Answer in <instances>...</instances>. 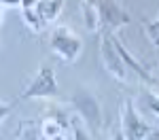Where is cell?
Instances as JSON below:
<instances>
[{
  "mask_svg": "<svg viewBox=\"0 0 159 140\" xmlns=\"http://www.w3.org/2000/svg\"><path fill=\"white\" fill-rule=\"evenodd\" d=\"M72 111L79 115V119L85 123V127L89 129L91 136H98L104 125V115H102V104H100L98 96L91 89H76L72 91V96L68 98Z\"/></svg>",
  "mask_w": 159,
  "mask_h": 140,
  "instance_id": "6da1fadb",
  "label": "cell"
},
{
  "mask_svg": "<svg viewBox=\"0 0 159 140\" xmlns=\"http://www.w3.org/2000/svg\"><path fill=\"white\" fill-rule=\"evenodd\" d=\"M49 47L64 62L74 64L79 60L81 51H83V40L68 28H55L49 36Z\"/></svg>",
  "mask_w": 159,
  "mask_h": 140,
  "instance_id": "7a4b0ae2",
  "label": "cell"
},
{
  "mask_svg": "<svg viewBox=\"0 0 159 140\" xmlns=\"http://www.w3.org/2000/svg\"><path fill=\"white\" fill-rule=\"evenodd\" d=\"M57 79H55V70L51 66H40L36 76L32 79V83L21 91L19 100H32V98H53L57 96ZM17 100V102H19Z\"/></svg>",
  "mask_w": 159,
  "mask_h": 140,
  "instance_id": "3957f363",
  "label": "cell"
},
{
  "mask_svg": "<svg viewBox=\"0 0 159 140\" xmlns=\"http://www.w3.org/2000/svg\"><path fill=\"white\" fill-rule=\"evenodd\" d=\"M96 11H98V21H100V32H115L121 25L132 24L129 13L123 11L115 0H93Z\"/></svg>",
  "mask_w": 159,
  "mask_h": 140,
  "instance_id": "277c9868",
  "label": "cell"
},
{
  "mask_svg": "<svg viewBox=\"0 0 159 140\" xmlns=\"http://www.w3.org/2000/svg\"><path fill=\"white\" fill-rule=\"evenodd\" d=\"M100 57H102L104 68L117 81H121V83L127 81V66L121 60L119 51H117L115 43H112V32H102V38H100Z\"/></svg>",
  "mask_w": 159,
  "mask_h": 140,
  "instance_id": "5b68a950",
  "label": "cell"
},
{
  "mask_svg": "<svg viewBox=\"0 0 159 140\" xmlns=\"http://www.w3.org/2000/svg\"><path fill=\"white\" fill-rule=\"evenodd\" d=\"M148 129L151 125L136 111V104L132 100H125L121 113V134L125 136V140H144Z\"/></svg>",
  "mask_w": 159,
  "mask_h": 140,
  "instance_id": "8992f818",
  "label": "cell"
},
{
  "mask_svg": "<svg viewBox=\"0 0 159 140\" xmlns=\"http://www.w3.org/2000/svg\"><path fill=\"white\" fill-rule=\"evenodd\" d=\"M112 43H115V47H117V51H119L121 60L125 62V66H127V68H132V70L136 72V76H138V79H142V81H144L147 85H159L157 81L153 79V75H151L147 68H144V66L138 62V60H136V57L132 55V53H129V51L123 47V43H121V40H119L117 36H115V34H112Z\"/></svg>",
  "mask_w": 159,
  "mask_h": 140,
  "instance_id": "52a82bcc",
  "label": "cell"
},
{
  "mask_svg": "<svg viewBox=\"0 0 159 140\" xmlns=\"http://www.w3.org/2000/svg\"><path fill=\"white\" fill-rule=\"evenodd\" d=\"M61 7H64V0H36V13L43 17L45 24H51L57 19Z\"/></svg>",
  "mask_w": 159,
  "mask_h": 140,
  "instance_id": "ba28073f",
  "label": "cell"
},
{
  "mask_svg": "<svg viewBox=\"0 0 159 140\" xmlns=\"http://www.w3.org/2000/svg\"><path fill=\"white\" fill-rule=\"evenodd\" d=\"M21 9V19L25 21V25L32 30V32H43V28H45V21H43V17L36 13V7H19Z\"/></svg>",
  "mask_w": 159,
  "mask_h": 140,
  "instance_id": "9c48e42d",
  "label": "cell"
},
{
  "mask_svg": "<svg viewBox=\"0 0 159 140\" xmlns=\"http://www.w3.org/2000/svg\"><path fill=\"white\" fill-rule=\"evenodd\" d=\"M83 17H85V25L89 32H98L100 30V21H98V11L93 2L83 0Z\"/></svg>",
  "mask_w": 159,
  "mask_h": 140,
  "instance_id": "30bf717a",
  "label": "cell"
},
{
  "mask_svg": "<svg viewBox=\"0 0 159 140\" xmlns=\"http://www.w3.org/2000/svg\"><path fill=\"white\" fill-rule=\"evenodd\" d=\"M140 104H142V108H144V111H148L151 115L159 117V96H157V93H151V91L142 93Z\"/></svg>",
  "mask_w": 159,
  "mask_h": 140,
  "instance_id": "8fae6325",
  "label": "cell"
},
{
  "mask_svg": "<svg viewBox=\"0 0 159 140\" xmlns=\"http://www.w3.org/2000/svg\"><path fill=\"white\" fill-rule=\"evenodd\" d=\"M144 32H147L148 40L159 49V17L155 21H144Z\"/></svg>",
  "mask_w": 159,
  "mask_h": 140,
  "instance_id": "7c38bea8",
  "label": "cell"
},
{
  "mask_svg": "<svg viewBox=\"0 0 159 140\" xmlns=\"http://www.w3.org/2000/svg\"><path fill=\"white\" fill-rule=\"evenodd\" d=\"M17 140H40L38 138V129L34 123H21V129H19V136H17Z\"/></svg>",
  "mask_w": 159,
  "mask_h": 140,
  "instance_id": "4fadbf2b",
  "label": "cell"
},
{
  "mask_svg": "<svg viewBox=\"0 0 159 140\" xmlns=\"http://www.w3.org/2000/svg\"><path fill=\"white\" fill-rule=\"evenodd\" d=\"M72 140H93V136L89 134V129L81 125V123H72Z\"/></svg>",
  "mask_w": 159,
  "mask_h": 140,
  "instance_id": "5bb4252c",
  "label": "cell"
},
{
  "mask_svg": "<svg viewBox=\"0 0 159 140\" xmlns=\"http://www.w3.org/2000/svg\"><path fill=\"white\" fill-rule=\"evenodd\" d=\"M17 106V100L15 102H0V125L4 123V119L13 113V108Z\"/></svg>",
  "mask_w": 159,
  "mask_h": 140,
  "instance_id": "9a60e30c",
  "label": "cell"
},
{
  "mask_svg": "<svg viewBox=\"0 0 159 140\" xmlns=\"http://www.w3.org/2000/svg\"><path fill=\"white\" fill-rule=\"evenodd\" d=\"M144 140H159V129H148V134L144 136Z\"/></svg>",
  "mask_w": 159,
  "mask_h": 140,
  "instance_id": "2e32d148",
  "label": "cell"
},
{
  "mask_svg": "<svg viewBox=\"0 0 159 140\" xmlns=\"http://www.w3.org/2000/svg\"><path fill=\"white\" fill-rule=\"evenodd\" d=\"M21 2H24V0H2L4 7H21Z\"/></svg>",
  "mask_w": 159,
  "mask_h": 140,
  "instance_id": "e0dca14e",
  "label": "cell"
},
{
  "mask_svg": "<svg viewBox=\"0 0 159 140\" xmlns=\"http://www.w3.org/2000/svg\"><path fill=\"white\" fill-rule=\"evenodd\" d=\"M110 140H125V136H123L121 132H117V134H115V136H112Z\"/></svg>",
  "mask_w": 159,
  "mask_h": 140,
  "instance_id": "ac0fdd59",
  "label": "cell"
},
{
  "mask_svg": "<svg viewBox=\"0 0 159 140\" xmlns=\"http://www.w3.org/2000/svg\"><path fill=\"white\" fill-rule=\"evenodd\" d=\"M45 140H47V138H45ZM51 140H68V138H66V136H64V134H57V136H55V138H51Z\"/></svg>",
  "mask_w": 159,
  "mask_h": 140,
  "instance_id": "d6986e66",
  "label": "cell"
},
{
  "mask_svg": "<svg viewBox=\"0 0 159 140\" xmlns=\"http://www.w3.org/2000/svg\"><path fill=\"white\" fill-rule=\"evenodd\" d=\"M2 15H4V4H2V0H0V21H2Z\"/></svg>",
  "mask_w": 159,
  "mask_h": 140,
  "instance_id": "ffe728a7",
  "label": "cell"
},
{
  "mask_svg": "<svg viewBox=\"0 0 159 140\" xmlns=\"http://www.w3.org/2000/svg\"><path fill=\"white\" fill-rule=\"evenodd\" d=\"M87 2H93V0H87Z\"/></svg>",
  "mask_w": 159,
  "mask_h": 140,
  "instance_id": "44dd1931",
  "label": "cell"
}]
</instances>
